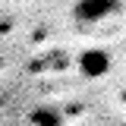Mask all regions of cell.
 <instances>
[{"label": "cell", "instance_id": "obj_2", "mask_svg": "<svg viewBox=\"0 0 126 126\" xmlns=\"http://www.w3.org/2000/svg\"><path fill=\"white\" fill-rule=\"evenodd\" d=\"M113 13H120V0H79L73 6V16L79 22H101Z\"/></svg>", "mask_w": 126, "mask_h": 126}, {"label": "cell", "instance_id": "obj_3", "mask_svg": "<svg viewBox=\"0 0 126 126\" xmlns=\"http://www.w3.org/2000/svg\"><path fill=\"white\" fill-rule=\"evenodd\" d=\"M29 123L32 126H63V113L47 107V104H41V107H35L29 113Z\"/></svg>", "mask_w": 126, "mask_h": 126}, {"label": "cell", "instance_id": "obj_1", "mask_svg": "<svg viewBox=\"0 0 126 126\" xmlns=\"http://www.w3.org/2000/svg\"><path fill=\"white\" fill-rule=\"evenodd\" d=\"M79 73L85 79H104L110 73V54L104 50V47H85L82 54H79Z\"/></svg>", "mask_w": 126, "mask_h": 126}, {"label": "cell", "instance_id": "obj_4", "mask_svg": "<svg viewBox=\"0 0 126 126\" xmlns=\"http://www.w3.org/2000/svg\"><path fill=\"white\" fill-rule=\"evenodd\" d=\"M120 126H126V123H120Z\"/></svg>", "mask_w": 126, "mask_h": 126}]
</instances>
